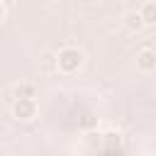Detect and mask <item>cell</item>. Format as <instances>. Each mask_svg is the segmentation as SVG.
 <instances>
[{
  "instance_id": "9",
  "label": "cell",
  "mask_w": 156,
  "mask_h": 156,
  "mask_svg": "<svg viewBox=\"0 0 156 156\" xmlns=\"http://www.w3.org/2000/svg\"><path fill=\"white\" fill-rule=\"evenodd\" d=\"M0 2H2V0H0Z\"/></svg>"
},
{
  "instance_id": "4",
  "label": "cell",
  "mask_w": 156,
  "mask_h": 156,
  "mask_svg": "<svg viewBox=\"0 0 156 156\" xmlns=\"http://www.w3.org/2000/svg\"><path fill=\"white\" fill-rule=\"evenodd\" d=\"M37 95V85L29 83V80H20L12 85V98L15 100H34Z\"/></svg>"
},
{
  "instance_id": "1",
  "label": "cell",
  "mask_w": 156,
  "mask_h": 156,
  "mask_svg": "<svg viewBox=\"0 0 156 156\" xmlns=\"http://www.w3.org/2000/svg\"><path fill=\"white\" fill-rule=\"evenodd\" d=\"M85 63V54L78 49V46H63L58 49L56 54V71L63 73V76H73L83 68Z\"/></svg>"
},
{
  "instance_id": "3",
  "label": "cell",
  "mask_w": 156,
  "mask_h": 156,
  "mask_svg": "<svg viewBox=\"0 0 156 156\" xmlns=\"http://www.w3.org/2000/svg\"><path fill=\"white\" fill-rule=\"evenodd\" d=\"M136 68L141 73H151L156 68V51L154 49H139L136 51Z\"/></svg>"
},
{
  "instance_id": "2",
  "label": "cell",
  "mask_w": 156,
  "mask_h": 156,
  "mask_svg": "<svg viewBox=\"0 0 156 156\" xmlns=\"http://www.w3.org/2000/svg\"><path fill=\"white\" fill-rule=\"evenodd\" d=\"M12 117L20 122H32L37 117V100H15L12 102Z\"/></svg>"
},
{
  "instance_id": "7",
  "label": "cell",
  "mask_w": 156,
  "mask_h": 156,
  "mask_svg": "<svg viewBox=\"0 0 156 156\" xmlns=\"http://www.w3.org/2000/svg\"><path fill=\"white\" fill-rule=\"evenodd\" d=\"M119 141H122V136H119V134H115V132H110V134H107V139H105V144H107L110 149L119 146Z\"/></svg>"
},
{
  "instance_id": "6",
  "label": "cell",
  "mask_w": 156,
  "mask_h": 156,
  "mask_svg": "<svg viewBox=\"0 0 156 156\" xmlns=\"http://www.w3.org/2000/svg\"><path fill=\"white\" fill-rule=\"evenodd\" d=\"M139 15H141V20H144V27H156V2H154V0L144 2V5L139 7Z\"/></svg>"
},
{
  "instance_id": "8",
  "label": "cell",
  "mask_w": 156,
  "mask_h": 156,
  "mask_svg": "<svg viewBox=\"0 0 156 156\" xmlns=\"http://www.w3.org/2000/svg\"><path fill=\"white\" fill-rule=\"evenodd\" d=\"M2 20H5V5L0 2V22H2Z\"/></svg>"
},
{
  "instance_id": "5",
  "label": "cell",
  "mask_w": 156,
  "mask_h": 156,
  "mask_svg": "<svg viewBox=\"0 0 156 156\" xmlns=\"http://www.w3.org/2000/svg\"><path fill=\"white\" fill-rule=\"evenodd\" d=\"M122 24H124V29H127V32H132V34H136V32H141V29H144V20H141L139 10H129V12H124Z\"/></svg>"
}]
</instances>
